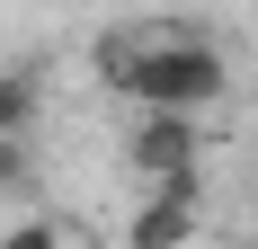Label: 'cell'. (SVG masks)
I'll return each instance as SVG.
<instances>
[{"label": "cell", "mask_w": 258, "mask_h": 249, "mask_svg": "<svg viewBox=\"0 0 258 249\" xmlns=\"http://www.w3.org/2000/svg\"><path fill=\"white\" fill-rule=\"evenodd\" d=\"M196 223H205L196 178H160V187H143V205H134L125 249H187V240H196Z\"/></svg>", "instance_id": "3"}, {"label": "cell", "mask_w": 258, "mask_h": 249, "mask_svg": "<svg viewBox=\"0 0 258 249\" xmlns=\"http://www.w3.org/2000/svg\"><path fill=\"white\" fill-rule=\"evenodd\" d=\"M98 80L134 107H178V116H205L232 72L205 36H178V27H152V36H98Z\"/></svg>", "instance_id": "1"}, {"label": "cell", "mask_w": 258, "mask_h": 249, "mask_svg": "<svg viewBox=\"0 0 258 249\" xmlns=\"http://www.w3.org/2000/svg\"><path fill=\"white\" fill-rule=\"evenodd\" d=\"M0 249H72V231L53 223V214H18V223L0 231Z\"/></svg>", "instance_id": "5"}, {"label": "cell", "mask_w": 258, "mask_h": 249, "mask_svg": "<svg viewBox=\"0 0 258 249\" xmlns=\"http://www.w3.org/2000/svg\"><path fill=\"white\" fill-rule=\"evenodd\" d=\"M27 125H36V80L0 72V134H27Z\"/></svg>", "instance_id": "4"}, {"label": "cell", "mask_w": 258, "mask_h": 249, "mask_svg": "<svg viewBox=\"0 0 258 249\" xmlns=\"http://www.w3.org/2000/svg\"><path fill=\"white\" fill-rule=\"evenodd\" d=\"M125 160L134 178H196V160H205V134H196V116H178V107H143L125 134Z\"/></svg>", "instance_id": "2"}, {"label": "cell", "mask_w": 258, "mask_h": 249, "mask_svg": "<svg viewBox=\"0 0 258 249\" xmlns=\"http://www.w3.org/2000/svg\"><path fill=\"white\" fill-rule=\"evenodd\" d=\"M18 187H36V143L27 134H0V196H18Z\"/></svg>", "instance_id": "6"}]
</instances>
